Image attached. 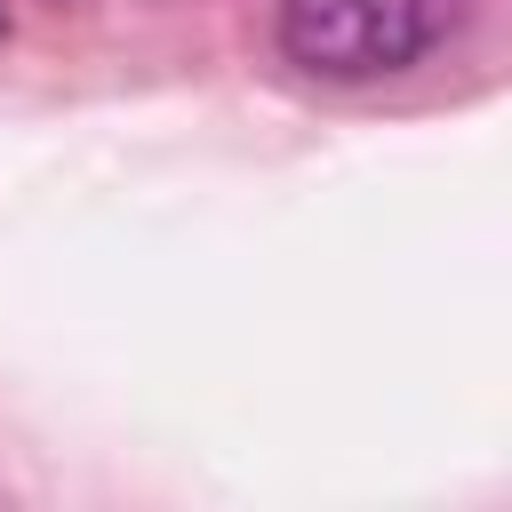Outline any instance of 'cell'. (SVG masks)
<instances>
[{
    "mask_svg": "<svg viewBox=\"0 0 512 512\" xmlns=\"http://www.w3.org/2000/svg\"><path fill=\"white\" fill-rule=\"evenodd\" d=\"M472 0H280V56L312 80L360 88L424 64Z\"/></svg>",
    "mask_w": 512,
    "mask_h": 512,
    "instance_id": "1",
    "label": "cell"
},
{
    "mask_svg": "<svg viewBox=\"0 0 512 512\" xmlns=\"http://www.w3.org/2000/svg\"><path fill=\"white\" fill-rule=\"evenodd\" d=\"M0 32H8V16H0Z\"/></svg>",
    "mask_w": 512,
    "mask_h": 512,
    "instance_id": "2",
    "label": "cell"
}]
</instances>
